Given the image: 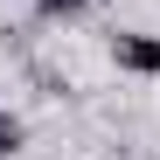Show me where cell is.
Here are the masks:
<instances>
[{"label":"cell","instance_id":"cell-3","mask_svg":"<svg viewBox=\"0 0 160 160\" xmlns=\"http://www.w3.org/2000/svg\"><path fill=\"white\" fill-rule=\"evenodd\" d=\"M14 146H21V118H14V112H0V160H7Z\"/></svg>","mask_w":160,"mask_h":160},{"label":"cell","instance_id":"cell-1","mask_svg":"<svg viewBox=\"0 0 160 160\" xmlns=\"http://www.w3.org/2000/svg\"><path fill=\"white\" fill-rule=\"evenodd\" d=\"M112 56H118V70H132V77H160V35H112Z\"/></svg>","mask_w":160,"mask_h":160},{"label":"cell","instance_id":"cell-2","mask_svg":"<svg viewBox=\"0 0 160 160\" xmlns=\"http://www.w3.org/2000/svg\"><path fill=\"white\" fill-rule=\"evenodd\" d=\"M35 7H42L49 21H70V14H84V7H91V0H35Z\"/></svg>","mask_w":160,"mask_h":160}]
</instances>
